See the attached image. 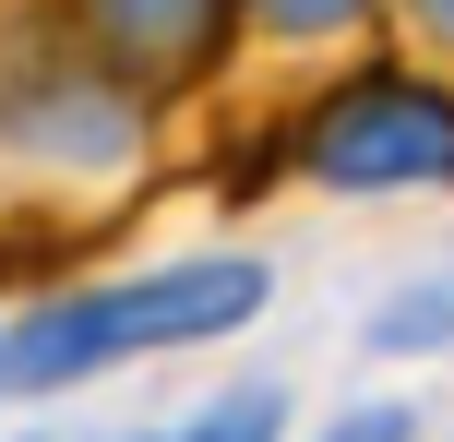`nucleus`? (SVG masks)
Wrapping results in <instances>:
<instances>
[{"instance_id":"f257e3e1","label":"nucleus","mask_w":454,"mask_h":442,"mask_svg":"<svg viewBox=\"0 0 454 442\" xmlns=\"http://www.w3.org/2000/svg\"><path fill=\"white\" fill-rule=\"evenodd\" d=\"M263 311V263H168V275H120V287H72V299L24 311L0 335V383L24 395H60V383L108 371V359H144V347H204V335L251 323Z\"/></svg>"},{"instance_id":"f03ea898","label":"nucleus","mask_w":454,"mask_h":442,"mask_svg":"<svg viewBox=\"0 0 454 442\" xmlns=\"http://www.w3.org/2000/svg\"><path fill=\"white\" fill-rule=\"evenodd\" d=\"M299 167L335 191H419V180H454V96L419 84V72H359L311 108L299 132Z\"/></svg>"},{"instance_id":"7ed1b4c3","label":"nucleus","mask_w":454,"mask_h":442,"mask_svg":"<svg viewBox=\"0 0 454 442\" xmlns=\"http://www.w3.org/2000/svg\"><path fill=\"white\" fill-rule=\"evenodd\" d=\"M84 24H96V48L108 60H132V72H192L215 48V24H227V0H84Z\"/></svg>"},{"instance_id":"20e7f679","label":"nucleus","mask_w":454,"mask_h":442,"mask_svg":"<svg viewBox=\"0 0 454 442\" xmlns=\"http://www.w3.org/2000/svg\"><path fill=\"white\" fill-rule=\"evenodd\" d=\"M156 442H275V395H263V383H251V395H215L204 419H180Z\"/></svg>"},{"instance_id":"39448f33","label":"nucleus","mask_w":454,"mask_h":442,"mask_svg":"<svg viewBox=\"0 0 454 442\" xmlns=\"http://www.w3.org/2000/svg\"><path fill=\"white\" fill-rule=\"evenodd\" d=\"M371 335H383V347H442V335H454V287H407V299H383Z\"/></svg>"},{"instance_id":"423d86ee","label":"nucleus","mask_w":454,"mask_h":442,"mask_svg":"<svg viewBox=\"0 0 454 442\" xmlns=\"http://www.w3.org/2000/svg\"><path fill=\"white\" fill-rule=\"evenodd\" d=\"M251 12H263L275 36H335V24L359 12V0H251Z\"/></svg>"},{"instance_id":"0eeeda50","label":"nucleus","mask_w":454,"mask_h":442,"mask_svg":"<svg viewBox=\"0 0 454 442\" xmlns=\"http://www.w3.org/2000/svg\"><path fill=\"white\" fill-rule=\"evenodd\" d=\"M323 442H407V407H347Z\"/></svg>"},{"instance_id":"6e6552de","label":"nucleus","mask_w":454,"mask_h":442,"mask_svg":"<svg viewBox=\"0 0 454 442\" xmlns=\"http://www.w3.org/2000/svg\"><path fill=\"white\" fill-rule=\"evenodd\" d=\"M419 24H431V36H454V0H419Z\"/></svg>"}]
</instances>
